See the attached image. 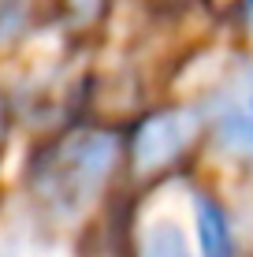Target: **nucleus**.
<instances>
[{"label":"nucleus","instance_id":"nucleus-1","mask_svg":"<svg viewBox=\"0 0 253 257\" xmlns=\"http://www.w3.org/2000/svg\"><path fill=\"white\" fill-rule=\"evenodd\" d=\"M116 164V138L104 131H78L45 153L34 175V190L49 212L71 220L101 194Z\"/></svg>","mask_w":253,"mask_h":257},{"label":"nucleus","instance_id":"nucleus-2","mask_svg":"<svg viewBox=\"0 0 253 257\" xmlns=\"http://www.w3.org/2000/svg\"><path fill=\"white\" fill-rule=\"evenodd\" d=\"M194 138V116L190 112H164V116H153L149 123H142L134 138V157L142 172H153V168L168 164L171 157L182 153V146Z\"/></svg>","mask_w":253,"mask_h":257},{"label":"nucleus","instance_id":"nucleus-3","mask_svg":"<svg viewBox=\"0 0 253 257\" xmlns=\"http://www.w3.org/2000/svg\"><path fill=\"white\" fill-rule=\"evenodd\" d=\"M220 142L238 157H253V75H246L234 90L223 97L216 116Z\"/></svg>","mask_w":253,"mask_h":257},{"label":"nucleus","instance_id":"nucleus-4","mask_svg":"<svg viewBox=\"0 0 253 257\" xmlns=\"http://www.w3.org/2000/svg\"><path fill=\"white\" fill-rule=\"evenodd\" d=\"M197 212V242H201V257H231V227L227 216L216 201L197 198L194 201Z\"/></svg>","mask_w":253,"mask_h":257},{"label":"nucleus","instance_id":"nucleus-5","mask_svg":"<svg viewBox=\"0 0 253 257\" xmlns=\"http://www.w3.org/2000/svg\"><path fill=\"white\" fill-rule=\"evenodd\" d=\"M142 257H194V250L175 220H153L142 238Z\"/></svg>","mask_w":253,"mask_h":257},{"label":"nucleus","instance_id":"nucleus-6","mask_svg":"<svg viewBox=\"0 0 253 257\" xmlns=\"http://www.w3.org/2000/svg\"><path fill=\"white\" fill-rule=\"evenodd\" d=\"M19 15H23V0H0V38L19 26Z\"/></svg>","mask_w":253,"mask_h":257},{"label":"nucleus","instance_id":"nucleus-7","mask_svg":"<svg viewBox=\"0 0 253 257\" xmlns=\"http://www.w3.org/2000/svg\"><path fill=\"white\" fill-rule=\"evenodd\" d=\"M78 8H82V12H93V4H97V0H75Z\"/></svg>","mask_w":253,"mask_h":257}]
</instances>
